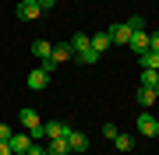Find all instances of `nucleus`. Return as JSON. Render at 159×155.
Segmentation results:
<instances>
[{
    "label": "nucleus",
    "instance_id": "obj_1",
    "mask_svg": "<svg viewBox=\"0 0 159 155\" xmlns=\"http://www.w3.org/2000/svg\"><path fill=\"white\" fill-rule=\"evenodd\" d=\"M71 50H74V60L85 63V67H92V63L99 60V53L92 50V35H85V32H78V35L71 39Z\"/></svg>",
    "mask_w": 159,
    "mask_h": 155
},
{
    "label": "nucleus",
    "instance_id": "obj_2",
    "mask_svg": "<svg viewBox=\"0 0 159 155\" xmlns=\"http://www.w3.org/2000/svg\"><path fill=\"white\" fill-rule=\"evenodd\" d=\"M18 120L25 123V131L32 134V141H43V138H46V131H43V120H39V113H35L32 106H25L21 113H18Z\"/></svg>",
    "mask_w": 159,
    "mask_h": 155
},
{
    "label": "nucleus",
    "instance_id": "obj_3",
    "mask_svg": "<svg viewBox=\"0 0 159 155\" xmlns=\"http://www.w3.org/2000/svg\"><path fill=\"white\" fill-rule=\"evenodd\" d=\"M138 134L142 138H159V120L152 113H138Z\"/></svg>",
    "mask_w": 159,
    "mask_h": 155
},
{
    "label": "nucleus",
    "instance_id": "obj_4",
    "mask_svg": "<svg viewBox=\"0 0 159 155\" xmlns=\"http://www.w3.org/2000/svg\"><path fill=\"white\" fill-rule=\"evenodd\" d=\"M106 32H110V39H113V42H120V46H127V42H131V35H134L131 21H120V25H113V28H106Z\"/></svg>",
    "mask_w": 159,
    "mask_h": 155
},
{
    "label": "nucleus",
    "instance_id": "obj_5",
    "mask_svg": "<svg viewBox=\"0 0 159 155\" xmlns=\"http://www.w3.org/2000/svg\"><path fill=\"white\" fill-rule=\"evenodd\" d=\"M67 148H71V155L89 152V138H85L81 131H74V127H71V131H67Z\"/></svg>",
    "mask_w": 159,
    "mask_h": 155
},
{
    "label": "nucleus",
    "instance_id": "obj_6",
    "mask_svg": "<svg viewBox=\"0 0 159 155\" xmlns=\"http://www.w3.org/2000/svg\"><path fill=\"white\" fill-rule=\"evenodd\" d=\"M39 14H43L39 0H21V4H18V18H21V21H35Z\"/></svg>",
    "mask_w": 159,
    "mask_h": 155
},
{
    "label": "nucleus",
    "instance_id": "obj_7",
    "mask_svg": "<svg viewBox=\"0 0 159 155\" xmlns=\"http://www.w3.org/2000/svg\"><path fill=\"white\" fill-rule=\"evenodd\" d=\"M46 85H50V74H46L43 67H35V71H29V88H32V92H43Z\"/></svg>",
    "mask_w": 159,
    "mask_h": 155
},
{
    "label": "nucleus",
    "instance_id": "obj_8",
    "mask_svg": "<svg viewBox=\"0 0 159 155\" xmlns=\"http://www.w3.org/2000/svg\"><path fill=\"white\" fill-rule=\"evenodd\" d=\"M43 131H46V138H67L71 123H64V120H50V123H43Z\"/></svg>",
    "mask_w": 159,
    "mask_h": 155
},
{
    "label": "nucleus",
    "instance_id": "obj_9",
    "mask_svg": "<svg viewBox=\"0 0 159 155\" xmlns=\"http://www.w3.org/2000/svg\"><path fill=\"white\" fill-rule=\"evenodd\" d=\"M71 57H74L71 42H57V46L50 50V60H53V63H64V60H71Z\"/></svg>",
    "mask_w": 159,
    "mask_h": 155
},
{
    "label": "nucleus",
    "instance_id": "obj_10",
    "mask_svg": "<svg viewBox=\"0 0 159 155\" xmlns=\"http://www.w3.org/2000/svg\"><path fill=\"white\" fill-rule=\"evenodd\" d=\"M7 144H11V155H14V152H25V155H29L32 134H11V141H7Z\"/></svg>",
    "mask_w": 159,
    "mask_h": 155
},
{
    "label": "nucleus",
    "instance_id": "obj_11",
    "mask_svg": "<svg viewBox=\"0 0 159 155\" xmlns=\"http://www.w3.org/2000/svg\"><path fill=\"white\" fill-rule=\"evenodd\" d=\"M113 148L117 152H124V155H131V152H134V138H131V134H113Z\"/></svg>",
    "mask_w": 159,
    "mask_h": 155
},
{
    "label": "nucleus",
    "instance_id": "obj_12",
    "mask_svg": "<svg viewBox=\"0 0 159 155\" xmlns=\"http://www.w3.org/2000/svg\"><path fill=\"white\" fill-rule=\"evenodd\" d=\"M110 46H113V39H110V32H96V35H92V50H96L99 57H102V53H106Z\"/></svg>",
    "mask_w": 159,
    "mask_h": 155
},
{
    "label": "nucleus",
    "instance_id": "obj_13",
    "mask_svg": "<svg viewBox=\"0 0 159 155\" xmlns=\"http://www.w3.org/2000/svg\"><path fill=\"white\" fill-rule=\"evenodd\" d=\"M127 46L134 50V53H145V50H148V32H145V28H138L134 35H131V42H127Z\"/></svg>",
    "mask_w": 159,
    "mask_h": 155
},
{
    "label": "nucleus",
    "instance_id": "obj_14",
    "mask_svg": "<svg viewBox=\"0 0 159 155\" xmlns=\"http://www.w3.org/2000/svg\"><path fill=\"white\" fill-rule=\"evenodd\" d=\"M138 60H142V71H159V53H156V50L138 53Z\"/></svg>",
    "mask_w": 159,
    "mask_h": 155
},
{
    "label": "nucleus",
    "instance_id": "obj_15",
    "mask_svg": "<svg viewBox=\"0 0 159 155\" xmlns=\"http://www.w3.org/2000/svg\"><path fill=\"white\" fill-rule=\"evenodd\" d=\"M46 155H71L67 138H50V144H46Z\"/></svg>",
    "mask_w": 159,
    "mask_h": 155
},
{
    "label": "nucleus",
    "instance_id": "obj_16",
    "mask_svg": "<svg viewBox=\"0 0 159 155\" xmlns=\"http://www.w3.org/2000/svg\"><path fill=\"white\" fill-rule=\"evenodd\" d=\"M50 50H53V46H50L46 39H35L32 46H29V53H32V57H39V60H46V57H50Z\"/></svg>",
    "mask_w": 159,
    "mask_h": 155
},
{
    "label": "nucleus",
    "instance_id": "obj_17",
    "mask_svg": "<svg viewBox=\"0 0 159 155\" xmlns=\"http://www.w3.org/2000/svg\"><path fill=\"white\" fill-rule=\"evenodd\" d=\"M142 88H152L159 95V71H142Z\"/></svg>",
    "mask_w": 159,
    "mask_h": 155
},
{
    "label": "nucleus",
    "instance_id": "obj_18",
    "mask_svg": "<svg viewBox=\"0 0 159 155\" xmlns=\"http://www.w3.org/2000/svg\"><path fill=\"white\" fill-rule=\"evenodd\" d=\"M156 92H152V88H142V85H138V102H142V106H156Z\"/></svg>",
    "mask_w": 159,
    "mask_h": 155
},
{
    "label": "nucleus",
    "instance_id": "obj_19",
    "mask_svg": "<svg viewBox=\"0 0 159 155\" xmlns=\"http://www.w3.org/2000/svg\"><path fill=\"white\" fill-rule=\"evenodd\" d=\"M148 50L159 53V32H148Z\"/></svg>",
    "mask_w": 159,
    "mask_h": 155
},
{
    "label": "nucleus",
    "instance_id": "obj_20",
    "mask_svg": "<svg viewBox=\"0 0 159 155\" xmlns=\"http://www.w3.org/2000/svg\"><path fill=\"white\" fill-rule=\"evenodd\" d=\"M11 134H14L11 127H7V123H0V141H11Z\"/></svg>",
    "mask_w": 159,
    "mask_h": 155
},
{
    "label": "nucleus",
    "instance_id": "obj_21",
    "mask_svg": "<svg viewBox=\"0 0 159 155\" xmlns=\"http://www.w3.org/2000/svg\"><path fill=\"white\" fill-rule=\"evenodd\" d=\"M29 155H46V148H43V144H35V141H32V144H29Z\"/></svg>",
    "mask_w": 159,
    "mask_h": 155
},
{
    "label": "nucleus",
    "instance_id": "obj_22",
    "mask_svg": "<svg viewBox=\"0 0 159 155\" xmlns=\"http://www.w3.org/2000/svg\"><path fill=\"white\" fill-rule=\"evenodd\" d=\"M39 7H43V14H46V11H53V7H57V0H39Z\"/></svg>",
    "mask_w": 159,
    "mask_h": 155
},
{
    "label": "nucleus",
    "instance_id": "obj_23",
    "mask_svg": "<svg viewBox=\"0 0 159 155\" xmlns=\"http://www.w3.org/2000/svg\"><path fill=\"white\" fill-rule=\"evenodd\" d=\"M0 155H11V144L7 141H0Z\"/></svg>",
    "mask_w": 159,
    "mask_h": 155
}]
</instances>
